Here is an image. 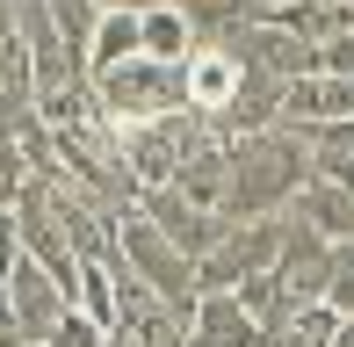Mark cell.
I'll use <instances>...</instances> for the list:
<instances>
[{
  "label": "cell",
  "instance_id": "1",
  "mask_svg": "<svg viewBox=\"0 0 354 347\" xmlns=\"http://www.w3.org/2000/svg\"><path fill=\"white\" fill-rule=\"evenodd\" d=\"M311 131L297 123H268V131L232 138V174H224V217H275L289 210L304 181H311Z\"/></svg>",
  "mask_w": 354,
  "mask_h": 347
},
{
  "label": "cell",
  "instance_id": "2",
  "mask_svg": "<svg viewBox=\"0 0 354 347\" xmlns=\"http://www.w3.org/2000/svg\"><path fill=\"white\" fill-rule=\"evenodd\" d=\"M94 102L116 131L131 123H152V116H174L188 109V80H181V58H152V51H131L116 66H94Z\"/></svg>",
  "mask_w": 354,
  "mask_h": 347
},
{
  "label": "cell",
  "instance_id": "3",
  "mask_svg": "<svg viewBox=\"0 0 354 347\" xmlns=\"http://www.w3.org/2000/svg\"><path fill=\"white\" fill-rule=\"evenodd\" d=\"M116 261L131 268V275H145L167 304H181L188 319H196V297H203V275H196V254L188 246H174L167 232L152 225L145 210H123V232H116Z\"/></svg>",
  "mask_w": 354,
  "mask_h": 347
},
{
  "label": "cell",
  "instance_id": "4",
  "mask_svg": "<svg viewBox=\"0 0 354 347\" xmlns=\"http://www.w3.org/2000/svg\"><path fill=\"white\" fill-rule=\"evenodd\" d=\"M282 239H289V210H275V217H232V225H224V239L196 261L203 290H239V282L268 275L275 254H282Z\"/></svg>",
  "mask_w": 354,
  "mask_h": 347
},
{
  "label": "cell",
  "instance_id": "5",
  "mask_svg": "<svg viewBox=\"0 0 354 347\" xmlns=\"http://www.w3.org/2000/svg\"><path fill=\"white\" fill-rule=\"evenodd\" d=\"M0 304H8V326H15V333H29V340H51L58 311H66V304H80V297H73V290H66V282H58L44 261L15 254V268H8V290H0Z\"/></svg>",
  "mask_w": 354,
  "mask_h": 347
},
{
  "label": "cell",
  "instance_id": "6",
  "mask_svg": "<svg viewBox=\"0 0 354 347\" xmlns=\"http://www.w3.org/2000/svg\"><path fill=\"white\" fill-rule=\"evenodd\" d=\"M138 210L152 217V225L167 232L174 246H188V254H196V261L210 254V246L224 239V225H232V217H224L217 203H196V196H181V188H174V181H159V188H145V196H138Z\"/></svg>",
  "mask_w": 354,
  "mask_h": 347
},
{
  "label": "cell",
  "instance_id": "7",
  "mask_svg": "<svg viewBox=\"0 0 354 347\" xmlns=\"http://www.w3.org/2000/svg\"><path fill=\"white\" fill-rule=\"evenodd\" d=\"M181 145H188V109H174V116H152V123H131L123 131V160L145 188L174 181L181 174Z\"/></svg>",
  "mask_w": 354,
  "mask_h": 347
},
{
  "label": "cell",
  "instance_id": "8",
  "mask_svg": "<svg viewBox=\"0 0 354 347\" xmlns=\"http://www.w3.org/2000/svg\"><path fill=\"white\" fill-rule=\"evenodd\" d=\"M326 268H333V239L289 217V239H282V254H275L282 290L297 297V304H326Z\"/></svg>",
  "mask_w": 354,
  "mask_h": 347
},
{
  "label": "cell",
  "instance_id": "9",
  "mask_svg": "<svg viewBox=\"0 0 354 347\" xmlns=\"http://www.w3.org/2000/svg\"><path fill=\"white\" fill-rule=\"evenodd\" d=\"M188 340L196 347H261V319L246 311L239 290H203L196 319H188Z\"/></svg>",
  "mask_w": 354,
  "mask_h": 347
},
{
  "label": "cell",
  "instance_id": "10",
  "mask_svg": "<svg viewBox=\"0 0 354 347\" xmlns=\"http://www.w3.org/2000/svg\"><path fill=\"white\" fill-rule=\"evenodd\" d=\"M289 217H297V225H311V232H326V239L340 246V239H354V188L311 167V181L289 196Z\"/></svg>",
  "mask_w": 354,
  "mask_h": 347
},
{
  "label": "cell",
  "instance_id": "11",
  "mask_svg": "<svg viewBox=\"0 0 354 347\" xmlns=\"http://www.w3.org/2000/svg\"><path fill=\"white\" fill-rule=\"evenodd\" d=\"M333 116H354V73H304V80H289L282 123L311 131V123H333Z\"/></svg>",
  "mask_w": 354,
  "mask_h": 347
},
{
  "label": "cell",
  "instance_id": "12",
  "mask_svg": "<svg viewBox=\"0 0 354 347\" xmlns=\"http://www.w3.org/2000/svg\"><path fill=\"white\" fill-rule=\"evenodd\" d=\"M181 80H188V109H210L217 116V109L239 94V58L224 51L217 37H196V51L181 58Z\"/></svg>",
  "mask_w": 354,
  "mask_h": 347
},
{
  "label": "cell",
  "instance_id": "13",
  "mask_svg": "<svg viewBox=\"0 0 354 347\" xmlns=\"http://www.w3.org/2000/svg\"><path fill=\"white\" fill-rule=\"evenodd\" d=\"M145 51V15L131 8H102V22H94V44H87V73L94 66H116V58Z\"/></svg>",
  "mask_w": 354,
  "mask_h": 347
},
{
  "label": "cell",
  "instance_id": "14",
  "mask_svg": "<svg viewBox=\"0 0 354 347\" xmlns=\"http://www.w3.org/2000/svg\"><path fill=\"white\" fill-rule=\"evenodd\" d=\"M145 51H152V58H188V51H196V22L181 15V0L145 8Z\"/></svg>",
  "mask_w": 354,
  "mask_h": 347
},
{
  "label": "cell",
  "instance_id": "15",
  "mask_svg": "<svg viewBox=\"0 0 354 347\" xmlns=\"http://www.w3.org/2000/svg\"><path fill=\"white\" fill-rule=\"evenodd\" d=\"M333 326H340V311H333V304H304L289 326L261 333V347H333Z\"/></svg>",
  "mask_w": 354,
  "mask_h": 347
},
{
  "label": "cell",
  "instance_id": "16",
  "mask_svg": "<svg viewBox=\"0 0 354 347\" xmlns=\"http://www.w3.org/2000/svg\"><path fill=\"white\" fill-rule=\"evenodd\" d=\"M181 15L196 22V37H224V29L268 15V0H181Z\"/></svg>",
  "mask_w": 354,
  "mask_h": 347
},
{
  "label": "cell",
  "instance_id": "17",
  "mask_svg": "<svg viewBox=\"0 0 354 347\" xmlns=\"http://www.w3.org/2000/svg\"><path fill=\"white\" fill-rule=\"evenodd\" d=\"M44 347H109V326L94 319L87 304H66V311H58V326H51V340H44Z\"/></svg>",
  "mask_w": 354,
  "mask_h": 347
},
{
  "label": "cell",
  "instance_id": "18",
  "mask_svg": "<svg viewBox=\"0 0 354 347\" xmlns=\"http://www.w3.org/2000/svg\"><path fill=\"white\" fill-rule=\"evenodd\" d=\"M326 304L340 311V319L354 311V239L333 246V268H326Z\"/></svg>",
  "mask_w": 354,
  "mask_h": 347
},
{
  "label": "cell",
  "instance_id": "19",
  "mask_svg": "<svg viewBox=\"0 0 354 347\" xmlns=\"http://www.w3.org/2000/svg\"><path fill=\"white\" fill-rule=\"evenodd\" d=\"M22 181H29V160H22V145H0V217L15 210V196H22Z\"/></svg>",
  "mask_w": 354,
  "mask_h": 347
},
{
  "label": "cell",
  "instance_id": "20",
  "mask_svg": "<svg viewBox=\"0 0 354 347\" xmlns=\"http://www.w3.org/2000/svg\"><path fill=\"white\" fill-rule=\"evenodd\" d=\"M318 73H354V29H333L318 44Z\"/></svg>",
  "mask_w": 354,
  "mask_h": 347
},
{
  "label": "cell",
  "instance_id": "21",
  "mask_svg": "<svg viewBox=\"0 0 354 347\" xmlns=\"http://www.w3.org/2000/svg\"><path fill=\"white\" fill-rule=\"evenodd\" d=\"M311 160H318V174H333V181L354 188V152H311Z\"/></svg>",
  "mask_w": 354,
  "mask_h": 347
},
{
  "label": "cell",
  "instance_id": "22",
  "mask_svg": "<svg viewBox=\"0 0 354 347\" xmlns=\"http://www.w3.org/2000/svg\"><path fill=\"white\" fill-rule=\"evenodd\" d=\"M333 347H354V311H347L340 326H333Z\"/></svg>",
  "mask_w": 354,
  "mask_h": 347
},
{
  "label": "cell",
  "instance_id": "23",
  "mask_svg": "<svg viewBox=\"0 0 354 347\" xmlns=\"http://www.w3.org/2000/svg\"><path fill=\"white\" fill-rule=\"evenodd\" d=\"M102 8H131V15H145V8H167V0H102Z\"/></svg>",
  "mask_w": 354,
  "mask_h": 347
},
{
  "label": "cell",
  "instance_id": "24",
  "mask_svg": "<svg viewBox=\"0 0 354 347\" xmlns=\"http://www.w3.org/2000/svg\"><path fill=\"white\" fill-rule=\"evenodd\" d=\"M333 8H340V15H347V22H354V0H333Z\"/></svg>",
  "mask_w": 354,
  "mask_h": 347
},
{
  "label": "cell",
  "instance_id": "25",
  "mask_svg": "<svg viewBox=\"0 0 354 347\" xmlns=\"http://www.w3.org/2000/svg\"><path fill=\"white\" fill-rule=\"evenodd\" d=\"M0 333H8V304H0Z\"/></svg>",
  "mask_w": 354,
  "mask_h": 347
},
{
  "label": "cell",
  "instance_id": "26",
  "mask_svg": "<svg viewBox=\"0 0 354 347\" xmlns=\"http://www.w3.org/2000/svg\"><path fill=\"white\" fill-rule=\"evenodd\" d=\"M268 8H275V0H268Z\"/></svg>",
  "mask_w": 354,
  "mask_h": 347
},
{
  "label": "cell",
  "instance_id": "27",
  "mask_svg": "<svg viewBox=\"0 0 354 347\" xmlns=\"http://www.w3.org/2000/svg\"><path fill=\"white\" fill-rule=\"evenodd\" d=\"M188 347H196V340H188Z\"/></svg>",
  "mask_w": 354,
  "mask_h": 347
}]
</instances>
